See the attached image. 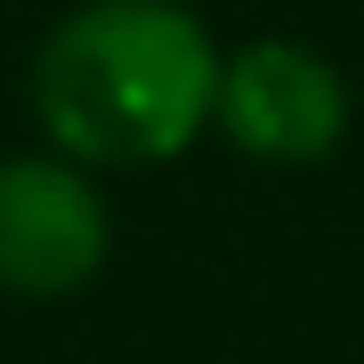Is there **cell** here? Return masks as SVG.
I'll return each mask as SVG.
<instances>
[{"label":"cell","instance_id":"cell-1","mask_svg":"<svg viewBox=\"0 0 364 364\" xmlns=\"http://www.w3.org/2000/svg\"><path fill=\"white\" fill-rule=\"evenodd\" d=\"M219 41L178 0H90L41 41L33 105L81 170L170 162L219 114Z\"/></svg>","mask_w":364,"mask_h":364},{"label":"cell","instance_id":"cell-2","mask_svg":"<svg viewBox=\"0 0 364 364\" xmlns=\"http://www.w3.org/2000/svg\"><path fill=\"white\" fill-rule=\"evenodd\" d=\"M114 259L97 178L65 154H9L0 162V291L16 299H73Z\"/></svg>","mask_w":364,"mask_h":364},{"label":"cell","instance_id":"cell-3","mask_svg":"<svg viewBox=\"0 0 364 364\" xmlns=\"http://www.w3.org/2000/svg\"><path fill=\"white\" fill-rule=\"evenodd\" d=\"M235 154L308 170L348 138V81L332 57H316L308 41H243L219 65V114Z\"/></svg>","mask_w":364,"mask_h":364}]
</instances>
